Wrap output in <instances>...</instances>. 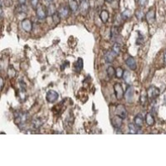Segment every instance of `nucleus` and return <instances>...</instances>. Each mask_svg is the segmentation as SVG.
Listing matches in <instances>:
<instances>
[{
    "label": "nucleus",
    "instance_id": "f257e3e1",
    "mask_svg": "<svg viewBox=\"0 0 166 166\" xmlns=\"http://www.w3.org/2000/svg\"><path fill=\"white\" fill-rule=\"evenodd\" d=\"M14 119H15V123H16L19 128L23 126L25 123L28 119V114L27 112H22V111H18V112H15L14 114Z\"/></svg>",
    "mask_w": 166,
    "mask_h": 166
},
{
    "label": "nucleus",
    "instance_id": "f03ea898",
    "mask_svg": "<svg viewBox=\"0 0 166 166\" xmlns=\"http://www.w3.org/2000/svg\"><path fill=\"white\" fill-rule=\"evenodd\" d=\"M37 18L39 20H44L47 17V7H44L42 4H39L36 8Z\"/></svg>",
    "mask_w": 166,
    "mask_h": 166
},
{
    "label": "nucleus",
    "instance_id": "7ed1b4c3",
    "mask_svg": "<svg viewBox=\"0 0 166 166\" xmlns=\"http://www.w3.org/2000/svg\"><path fill=\"white\" fill-rule=\"evenodd\" d=\"M160 89H158V88L154 86H150V87L148 88V90H147V96L150 100H155V98H157L160 96Z\"/></svg>",
    "mask_w": 166,
    "mask_h": 166
},
{
    "label": "nucleus",
    "instance_id": "20e7f679",
    "mask_svg": "<svg viewBox=\"0 0 166 166\" xmlns=\"http://www.w3.org/2000/svg\"><path fill=\"white\" fill-rule=\"evenodd\" d=\"M113 88H114V92L116 97L117 100L121 101L125 96L124 91H123V88L121 86V85L120 83H116L114 85V87Z\"/></svg>",
    "mask_w": 166,
    "mask_h": 166
},
{
    "label": "nucleus",
    "instance_id": "39448f33",
    "mask_svg": "<svg viewBox=\"0 0 166 166\" xmlns=\"http://www.w3.org/2000/svg\"><path fill=\"white\" fill-rule=\"evenodd\" d=\"M58 93L57 91H53V90H49L46 95V100L48 101L49 103H54L58 99Z\"/></svg>",
    "mask_w": 166,
    "mask_h": 166
},
{
    "label": "nucleus",
    "instance_id": "423d86ee",
    "mask_svg": "<svg viewBox=\"0 0 166 166\" xmlns=\"http://www.w3.org/2000/svg\"><path fill=\"white\" fill-rule=\"evenodd\" d=\"M90 4L88 0H80V11L83 16H86L89 12Z\"/></svg>",
    "mask_w": 166,
    "mask_h": 166
},
{
    "label": "nucleus",
    "instance_id": "0eeeda50",
    "mask_svg": "<svg viewBox=\"0 0 166 166\" xmlns=\"http://www.w3.org/2000/svg\"><path fill=\"white\" fill-rule=\"evenodd\" d=\"M134 87L132 86H129L128 87L126 88V91H125V100L128 103H132L134 100Z\"/></svg>",
    "mask_w": 166,
    "mask_h": 166
},
{
    "label": "nucleus",
    "instance_id": "6e6552de",
    "mask_svg": "<svg viewBox=\"0 0 166 166\" xmlns=\"http://www.w3.org/2000/svg\"><path fill=\"white\" fill-rule=\"evenodd\" d=\"M70 8H69V7L66 6V5H61V6L59 7L58 8V13L59 15L61 16L62 18H67L70 15Z\"/></svg>",
    "mask_w": 166,
    "mask_h": 166
},
{
    "label": "nucleus",
    "instance_id": "1a4fd4ad",
    "mask_svg": "<svg viewBox=\"0 0 166 166\" xmlns=\"http://www.w3.org/2000/svg\"><path fill=\"white\" fill-rule=\"evenodd\" d=\"M116 115L122 118L123 120L125 119L127 116V111L123 105H118L116 108Z\"/></svg>",
    "mask_w": 166,
    "mask_h": 166
},
{
    "label": "nucleus",
    "instance_id": "9d476101",
    "mask_svg": "<svg viewBox=\"0 0 166 166\" xmlns=\"http://www.w3.org/2000/svg\"><path fill=\"white\" fill-rule=\"evenodd\" d=\"M21 26H22V28H23L26 33H29L33 29V23L32 21L28 18H25L22 21L21 23Z\"/></svg>",
    "mask_w": 166,
    "mask_h": 166
},
{
    "label": "nucleus",
    "instance_id": "9b49d317",
    "mask_svg": "<svg viewBox=\"0 0 166 166\" xmlns=\"http://www.w3.org/2000/svg\"><path fill=\"white\" fill-rule=\"evenodd\" d=\"M111 124L115 129H120L123 124V119L116 115V116L111 119Z\"/></svg>",
    "mask_w": 166,
    "mask_h": 166
},
{
    "label": "nucleus",
    "instance_id": "f8f14e48",
    "mask_svg": "<svg viewBox=\"0 0 166 166\" xmlns=\"http://www.w3.org/2000/svg\"><path fill=\"white\" fill-rule=\"evenodd\" d=\"M117 57V55L112 50L111 51H108L105 53L104 58H105V62H107V63H111L112 62H114V60L116 59V57Z\"/></svg>",
    "mask_w": 166,
    "mask_h": 166
},
{
    "label": "nucleus",
    "instance_id": "ddd939ff",
    "mask_svg": "<svg viewBox=\"0 0 166 166\" xmlns=\"http://www.w3.org/2000/svg\"><path fill=\"white\" fill-rule=\"evenodd\" d=\"M125 63H126L127 67H128L130 70H133V71H135V70L137 68L136 61H135V58L132 57H129L125 60Z\"/></svg>",
    "mask_w": 166,
    "mask_h": 166
},
{
    "label": "nucleus",
    "instance_id": "4468645a",
    "mask_svg": "<svg viewBox=\"0 0 166 166\" xmlns=\"http://www.w3.org/2000/svg\"><path fill=\"white\" fill-rule=\"evenodd\" d=\"M68 7L71 12L76 13L79 8V4L77 0H68Z\"/></svg>",
    "mask_w": 166,
    "mask_h": 166
},
{
    "label": "nucleus",
    "instance_id": "2eb2a0df",
    "mask_svg": "<svg viewBox=\"0 0 166 166\" xmlns=\"http://www.w3.org/2000/svg\"><path fill=\"white\" fill-rule=\"evenodd\" d=\"M74 69L76 73H80L83 69V60L82 58H78L74 65Z\"/></svg>",
    "mask_w": 166,
    "mask_h": 166
},
{
    "label": "nucleus",
    "instance_id": "dca6fc26",
    "mask_svg": "<svg viewBox=\"0 0 166 166\" xmlns=\"http://www.w3.org/2000/svg\"><path fill=\"white\" fill-rule=\"evenodd\" d=\"M155 19V10L150 9L146 13V20L149 23H152Z\"/></svg>",
    "mask_w": 166,
    "mask_h": 166
},
{
    "label": "nucleus",
    "instance_id": "f3484780",
    "mask_svg": "<svg viewBox=\"0 0 166 166\" xmlns=\"http://www.w3.org/2000/svg\"><path fill=\"white\" fill-rule=\"evenodd\" d=\"M134 123L139 128H141V127L143 126L144 119L142 117V116L141 115H138V116H136L134 118Z\"/></svg>",
    "mask_w": 166,
    "mask_h": 166
},
{
    "label": "nucleus",
    "instance_id": "a211bd4d",
    "mask_svg": "<svg viewBox=\"0 0 166 166\" xmlns=\"http://www.w3.org/2000/svg\"><path fill=\"white\" fill-rule=\"evenodd\" d=\"M109 17H110V14H109V12L107 10H102L100 13V18L103 23H106V22L109 19Z\"/></svg>",
    "mask_w": 166,
    "mask_h": 166
},
{
    "label": "nucleus",
    "instance_id": "6ab92c4d",
    "mask_svg": "<svg viewBox=\"0 0 166 166\" xmlns=\"http://www.w3.org/2000/svg\"><path fill=\"white\" fill-rule=\"evenodd\" d=\"M145 122L149 126H151V125H153L155 124V117L151 113H147L146 116H145Z\"/></svg>",
    "mask_w": 166,
    "mask_h": 166
},
{
    "label": "nucleus",
    "instance_id": "aec40b11",
    "mask_svg": "<svg viewBox=\"0 0 166 166\" xmlns=\"http://www.w3.org/2000/svg\"><path fill=\"white\" fill-rule=\"evenodd\" d=\"M47 16H52L54 13H57L55 5L53 3H49L48 6L47 7Z\"/></svg>",
    "mask_w": 166,
    "mask_h": 166
},
{
    "label": "nucleus",
    "instance_id": "412c9836",
    "mask_svg": "<svg viewBox=\"0 0 166 166\" xmlns=\"http://www.w3.org/2000/svg\"><path fill=\"white\" fill-rule=\"evenodd\" d=\"M42 125H43V121L41 118H37V119L33 121V127L36 130L40 129L42 126Z\"/></svg>",
    "mask_w": 166,
    "mask_h": 166
},
{
    "label": "nucleus",
    "instance_id": "4be33fe9",
    "mask_svg": "<svg viewBox=\"0 0 166 166\" xmlns=\"http://www.w3.org/2000/svg\"><path fill=\"white\" fill-rule=\"evenodd\" d=\"M129 130L130 134H140V128L137 127L135 123L129 124Z\"/></svg>",
    "mask_w": 166,
    "mask_h": 166
},
{
    "label": "nucleus",
    "instance_id": "5701e85b",
    "mask_svg": "<svg viewBox=\"0 0 166 166\" xmlns=\"http://www.w3.org/2000/svg\"><path fill=\"white\" fill-rule=\"evenodd\" d=\"M106 75L109 78H112L116 76V69L112 66H109L106 69Z\"/></svg>",
    "mask_w": 166,
    "mask_h": 166
},
{
    "label": "nucleus",
    "instance_id": "b1692460",
    "mask_svg": "<svg viewBox=\"0 0 166 166\" xmlns=\"http://www.w3.org/2000/svg\"><path fill=\"white\" fill-rule=\"evenodd\" d=\"M119 37V32H118V29L116 28H113L111 29V40L113 41L114 40L115 42H117V37Z\"/></svg>",
    "mask_w": 166,
    "mask_h": 166
},
{
    "label": "nucleus",
    "instance_id": "393cba45",
    "mask_svg": "<svg viewBox=\"0 0 166 166\" xmlns=\"http://www.w3.org/2000/svg\"><path fill=\"white\" fill-rule=\"evenodd\" d=\"M16 70L13 68V67L10 66L8 68V77H9V78H14V77L16 76Z\"/></svg>",
    "mask_w": 166,
    "mask_h": 166
},
{
    "label": "nucleus",
    "instance_id": "a878e982",
    "mask_svg": "<svg viewBox=\"0 0 166 166\" xmlns=\"http://www.w3.org/2000/svg\"><path fill=\"white\" fill-rule=\"evenodd\" d=\"M123 78H124L125 82L126 84H130L131 83V76H130V73L128 71H124V75H123Z\"/></svg>",
    "mask_w": 166,
    "mask_h": 166
},
{
    "label": "nucleus",
    "instance_id": "bb28decb",
    "mask_svg": "<svg viewBox=\"0 0 166 166\" xmlns=\"http://www.w3.org/2000/svg\"><path fill=\"white\" fill-rule=\"evenodd\" d=\"M52 22L55 25H57L60 22H61V16L59 15L58 12H57L56 13H54L52 16Z\"/></svg>",
    "mask_w": 166,
    "mask_h": 166
},
{
    "label": "nucleus",
    "instance_id": "cd10ccee",
    "mask_svg": "<svg viewBox=\"0 0 166 166\" xmlns=\"http://www.w3.org/2000/svg\"><path fill=\"white\" fill-rule=\"evenodd\" d=\"M113 52L116 54V55H119L120 52H121V45L119 42H115V44L112 46V49H111Z\"/></svg>",
    "mask_w": 166,
    "mask_h": 166
},
{
    "label": "nucleus",
    "instance_id": "c85d7f7f",
    "mask_svg": "<svg viewBox=\"0 0 166 166\" xmlns=\"http://www.w3.org/2000/svg\"><path fill=\"white\" fill-rule=\"evenodd\" d=\"M17 11L19 13H26L28 12V6L25 4H20L17 7Z\"/></svg>",
    "mask_w": 166,
    "mask_h": 166
},
{
    "label": "nucleus",
    "instance_id": "c756f323",
    "mask_svg": "<svg viewBox=\"0 0 166 166\" xmlns=\"http://www.w3.org/2000/svg\"><path fill=\"white\" fill-rule=\"evenodd\" d=\"M130 17H131V11L130 9L125 10L124 12L121 13V18L124 20L129 19Z\"/></svg>",
    "mask_w": 166,
    "mask_h": 166
},
{
    "label": "nucleus",
    "instance_id": "7c9ffc66",
    "mask_svg": "<svg viewBox=\"0 0 166 166\" xmlns=\"http://www.w3.org/2000/svg\"><path fill=\"white\" fill-rule=\"evenodd\" d=\"M123 75H124V70L121 68V67H117L116 70V76L117 78H121L123 77Z\"/></svg>",
    "mask_w": 166,
    "mask_h": 166
},
{
    "label": "nucleus",
    "instance_id": "2f4dec72",
    "mask_svg": "<svg viewBox=\"0 0 166 166\" xmlns=\"http://www.w3.org/2000/svg\"><path fill=\"white\" fill-rule=\"evenodd\" d=\"M144 13L143 11L141 9H138L136 10V12H135V17H136L139 20H142L144 18Z\"/></svg>",
    "mask_w": 166,
    "mask_h": 166
},
{
    "label": "nucleus",
    "instance_id": "473e14b6",
    "mask_svg": "<svg viewBox=\"0 0 166 166\" xmlns=\"http://www.w3.org/2000/svg\"><path fill=\"white\" fill-rule=\"evenodd\" d=\"M39 4V0H31V5H32L33 8H34V9H36Z\"/></svg>",
    "mask_w": 166,
    "mask_h": 166
},
{
    "label": "nucleus",
    "instance_id": "72a5a7b5",
    "mask_svg": "<svg viewBox=\"0 0 166 166\" xmlns=\"http://www.w3.org/2000/svg\"><path fill=\"white\" fill-rule=\"evenodd\" d=\"M144 42V37L140 34V33H139V37L137 38V41H136V43L139 45H141L142 43Z\"/></svg>",
    "mask_w": 166,
    "mask_h": 166
},
{
    "label": "nucleus",
    "instance_id": "f704fd0d",
    "mask_svg": "<svg viewBox=\"0 0 166 166\" xmlns=\"http://www.w3.org/2000/svg\"><path fill=\"white\" fill-rule=\"evenodd\" d=\"M147 97H148V96H147V94L146 95L143 94L142 96H141V97H140V102H141V104L144 105L145 104V102H146Z\"/></svg>",
    "mask_w": 166,
    "mask_h": 166
},
{
    "label": "nucleus",
    "instance_id": "c9c22d12",
    "mask_svg": "<svg viewBox=\"0 0 166 166\" xmlns=\"http://www.w3.org/2000/svg\"><path fill=\"white\" fill-rule=\"evenodd\" d=\"M147 2H148V0H138V3H139V4H140V6L141 7L145 6Z\"/></svg>",
    "mask_w": 166,
    "mask_h": 166
},
{
    "label": "nucleus",
    "instance_id": "e433bc0d",
    "mask_svg": "<svg viewBox=\"0 0 166 166\" xmlns=\"http://www.w3.org/2000/svg\"><path fill=\"white\" fill-rule=\"evenodd\" d=\"M0 82H1V90H3V86H4V82H3V77H1V78H0Z\"/></svg>",
    "mask_w": 166,
    "mask_h": 166
},
{
    "label": "nucleus",
    "instance_id": "4c0bfd02",
    "mask_svg": "<svg viewBox=\"0 0 166 166\" xmlns=\"http://www.w3.org/2000/svg\"><path fill=\"white\" fill-rule=\"evenodd\" d=\"M27 0H18V2H19L20 4H25Z\"/></svg>",
    "mask_w": 166,
    "mask_h": 166
},
{
    "label": "nucleus",
    "instance_id": "58836bf2",
    "mask_svg": "<svg viewBox=\"0 0 166 166\" xmlns=\"http://www.w3.org/2000/svg\"><path fill=\"white\" fill-rule=\"evenodd\" d=\"M46 2H47L48 3H52L54 2V0H45Z\"/></svg>",
    "mask_w": 166,
    "mask_h": 166
},
{
    "label": "nucleus",
    "instance_id": "ea45409f",
    "mask_svg": "<svg viewBox=\"0 0 166 166\" xmlns=\"http://www.w3.org/2000/svg\"><path fill=\"white\" fill-rule=\"evenodd\" d=\"M105 1H106V3H111V2H112V0H105Z\"/></svg>",
    "mask_w": 166,
    "mask_h": 166
},
{
    "label": "nucleus",
    "instance_id": "a19ab883",
    "mask_svg": "<svg viewBox=\"0 0 166 166\" xmlns=\"http://www.w3.org/2000/svg\"><path fill=\"white\" fill-rule=\"evenodd\" d=\"M164 62H166V52H165V53H164Z\"/></svg>",
    "mask_w": 166,
    "mask_h": 166
}]
</instances>
